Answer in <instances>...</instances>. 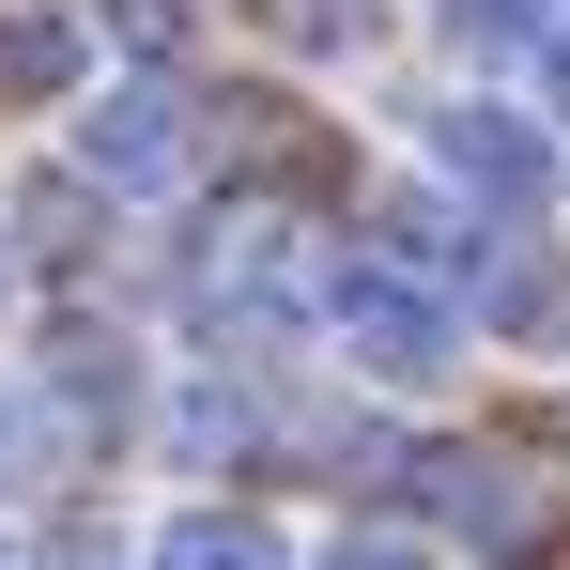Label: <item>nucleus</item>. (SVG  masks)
<instances>
[{"instance_id":"6","label":"nucleus","mask_w":570,"mask_h":570,"mask_svg":"<svg viewBox=\"0 0 570 570\" xmlns=\"http://www.w3.org/2000/svg\"><path fill=\"white\" fill-rule=\"evenodd\" d=\"M432 16H448L463 62H524V47H556V31H570L556 0H432Z\"/></svg>"},{"instance_id":"7","label":"nucleus","mask_w":570,"mask_h":570,"mask_svg":"<svg viewBox=\"0 0 570 570\" xmlns=\"http://www.w3.org/2000/svg\"><path fill=\"white\" fill-rule=\"evenodd\" d=\"M155 570H278V540H263L247 509H186V524L155 540Z\"/></svg>"},{"instance_id":"1","label":"nucleus","mask_w":570,"mask_h":570,"mask_svg":"<svg viewBox=\"0 0 570 570\" xmlns=\"http://www.w3.org/2000/svg\"><path fill=\"white\" fill-rule=\"evenodd\" d=\"M416 509L448 524V540H478L493 570H540L570 540V493H556V463H524V448H416Z\"/></svg>"},{"instance_id":"10","label":"nucleus","mask_w":570,"mask_h":570,"mask_svg":"<svg viewBox=\"0 0 570 570\" xmlns=\"http://www.w3.org/2000/svg\"><path fill=\"white\" fill-rule=\"evenodd\" d=\"M108 31H124V47H155V62L186 47V16H170V0H108Z\"/></svg>"},{"instance_id":"13","label":"nucleus","mask_w":570,"mask_h":570,"mask_svg":"<svg viewBox=\"0 0 570 570\" xmlns=\"http://www.w3.org/2000/svg\"><path fill=\"white\" fill-rule=\"evenodd\" d=\"M0 448H16V432H0Z\"/></svg>"},{"instance_id":"2","label":"nucleus","mask_w":570,"mask_h":570,"mask_svg":"<svg viewBox=\"0 0 570 570\" xmlns=\"http://www.w3.org/2000/svg\"><path fill=\"white\" fill-rule=\"evenodd\" d=\"M324 324H340V355L371 385H432L448 371V293L401 278V263H340V278H324Z\"/></svg>"},{"instance_id":"9","label":"nucleus","mask_w":570,"mask_h":570,"mask_svg":"<svg viewBox=\"0 0 570 570\" xmlns=\"http://www.w3.org/2000/svg\"><path fill=\"white\" fill-rule=\"evenodd\" d=\"M324 570H448V556H432V540H385V524H340Z\"/></svg>"},{"instance_id":"4","label":"nucleus","mask_w":570,"mask_h":570,"mask_svg":"<svg viewBox=\"0 0 570 570\" xmlns=\"http://www.w3.org/2000/svg\"><path fill=\"white\" fill-rule=\"evenodd\" d=\"M78 170H94L108 200H155V186H186V94H108L94 124H78Z\"/></svg>"},{"instance_id":"12","label":"nucleus","mask_w":570,"mask_h":570,"mask_svg":"<svg viewBox=\"0 0 570 570\" xmlns=\"http://www.w3.org/2000/svg\"><path fill=\"white\" fill-rule=\"evenodd\" d=\"M0 293H16V232H0Z\"/></svg>"},{"instance_id":"3","label":"nucleus","mask_w":570,"mask_h":570,"mask_svg":"<svg viewBox=\"0 0 570 570\" xmlns=\"http://www.w3.org/2000/svg\"><path fill=\"white\" fill-rule=\"evenodd\" d=\"M432 170L463 200H493V216H540V200H556V139H540L524 108L463 94V108H432Z\"/></svg>"},{"instance_id":"5","label":"nucleus","mask_w":570,"mask_h":570,"mask_svg":"<svg viewBox=\"0 0 570 570\" xmlns=\"http://www.w3.org/2000/svg\"><path fill=\"white\" fill-rule=\"evenodd\" d=\"M78 62H94L78 0H0V108H62V94H78Z\"/></svg>"},{"instance_id":"11","label":"nucleus","mask_w":570,"mask_h":570,"mask_svg":"<svg viewBox=\"0 0 570 570\" xmlns=\"http://www.w3.org/2000/svg\"><path fill=\"white\" fill-rule=\"evenodd\" d=\"M540 78H556V108H570V31H556V47H540Z\"/></svg>"},{"instance_id":"8","label":"nucleus","mask_w":570,"mask_h":570,"mask_svg":"<svg viewBox=\"0 0 570 570\" xmlns=\"http://www.w3.org/2000/svg\"><path fill=\"white\" fill-rule=\"evenodd\" d=\"M478 308H493L509 340H556V278H540V263H493V278H478Z\"/></svg>"}]
</instances>
